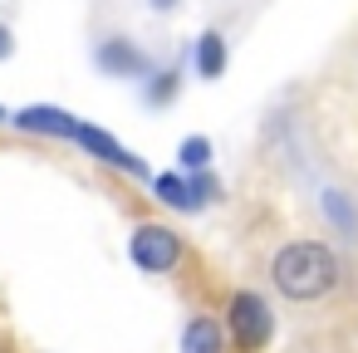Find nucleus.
Returning <instances> with one entry per match:
<instances>
[{"label":"nucleus","instance_id":"nucleus-1","mask_svg":"<svg viewBox=\"0 0 358 353\" xmlns=\"http://www.w3.org/2000/svg\"><path fill=\"white\" fill-rule=\"evenodd\" d=\"M270 284L289 304H319L343 284V260L329 240L299 236V240H285L270 255Z\"/></svg>","mask_w":358,"mask_h":353},{"label":"nucleus","instance_id":"nucleus-8","mask_svg":"<svg viewBox=\"0 0 358 353\" xmlns=\"http://www.w3.org/2000/svg\"><path fill=\"white\" fill-rule=\"evenodd\" d=\"M226 324L221 319H211V314H196V319H187V329H182V353H226Z\"/></svg>","mask_w":358,"mask_h":353},{"label":"nucleus","instance_id":"nucleus-5","mask_svg":"<svg viewBox=\"0 0 358 353\" xmlns=\"http://www.w3.org/2000/svg\"><path fill=\"white\" fill-rule=\"evenodd\" d=\"M216 177L211 172H201V177H182V172H162V177H152V196L162 201V206H172V211H201L206 201H216Z\"/></svg>","mask_w":358,"mask_h":353},{"label":"nucleus","instance_id":"nucleus-11","mask_svg":"<svg viewBox=\"0 0 358 353\" xmlns=\"http://www.w3.org/2000/svg\"><path fill=\"white\" fill-rule=\"evenodd\" d=\"M177 89H182V74H177V69H157V74H148L143 99H148V108H167V103L177 99Z\"/></svg>","mask_w":358,"mask_h":353},{"label":"nucleus","instance_id":"nucleus-2","mask_svg":"<svg viewBox=\"0 0 358 353\" xmlns=\"http://www.w3.org/2000/svg\"><path fill=\"white\" fill-rule=\"evenodd\" d=\"M226 338L241 353H260L275 338V309L260 289H236L226 299Z\"/></svg>","mask_w":358,"mask_h":353},{"label":"nucleus","instance_id":"nucleus-14","mask_svg":"<svg viewBox=\"0 0 358 353\" xmlns=\"http://www.w3.org/2000/svg\"><path fill=\"white\" fill-rule=\"evenodd\" d=\"M148 6H152L157 15H172V10H177V0H148Z\"/></svg>","mask_w":358,"mask_h":353},{"label":"nucleus","instance_id":"nucleus-7","mask_svg":"<svg viewBox=\"0 0 358 353\" xmlns=\"http://www.w3.org/2000/svg\"><path fill=\"white\" fill-rule=\"evenodd\" d=\"M10 128L35 133V138H59V143H74L79 118H74V113H64V108H55V103H30V108H20V113H10Z\"/></svg>","mask_w":358,"mask_h":353},{"label":"nucleus","instance_id":"nucleus-3","mask_svg":"<svg viewBox=\"0 0 358 353\" xmlns=\"http://www.w3.org/2000/svg\"><path fill=\"white\" fill-rule=\"evenodd\" d=\"M128 260H133L143 275H172V270L187 260V240H182L172 226H162V221H143V226H133V236H128Z\"/></svg>","mask_w":358,"mask_h":353},{"label":"nucleus","instance_id":"nucleus-10","mask_svg":"<svg viewBox=\"0 0 358 353\" xmlns=\"http://www.w3.org/2000/svg\"><path fill=\"white\" fill-rule=\"evenodd\" d=\"M211 157H216L211 138L192 133V138H182V147H177V172H182V177H201V172H211Z\"/></svg>","mask_w":358,"mask_h":353},{"label":"nucleus","instance_id":"nucleus-9","mask_svg":"<svg viewBox=\"0 0 358 353\" xmlns=\"http://www.w3.org/2000/svg\"><path fill=\"white\" fill-rule=\"evenodd\" d=\"M192 64H196L201 79H221L226 64H231V55H226V35H221V30H201V35H196V50H192Z\"/></svg>","mask_w":358,"mask_h":353},{"label":"nucleus","instance_id":"nucleus-12","mask_svg":"<svg viewBox=\"0 0 358 353\" xmlns=\"http://www.w3.org/2000/svg\"><path fill=\"white\" fill-rule=\"evenodd\" d=\"M319 206H324V216L334 221V226H343V231H353L358 221H353V201L343 196V192H324L319 196Z\"/></svg>","mask_w":358,"mask_h":353},{"label":"nucleus","instance_id":"nucleus-4","mask_svg":"<svg viewBox=\"0 0 358 353\" xmlns=\"http://www.w3.org/2000/svg\"><path fill=\"white\" fill-rule=\"evenodd\" d=\"M74 143L94 157V162H103V167H118V172H128V177H138V182H152V172H148V162L138 157V152H128L113 133H103V128H94V123H84L79 118V128H74Z\"/></svg>","mask_w":358,"mask_h":353},{"label":"nucleus","instance_id":"nucleus-15","mask_svg":"<svg viewBox=\"0 0 358 353\" xmlns=\"http://www.w3.org/2000/svg\"><path fill=\"white\" fill-rule=\"evenodd\" d=\"M6 123H10V108H0V128H6Z\"/></svg>","mask_w":358,"mask_h":353},{"label":"nucleus","instance_id":"nucleus-6","mask_svg":"<svg viewBox=\"0 0 358 353\" xmlns=\"http://www.w3.org/2000/svg\"><path fill=\"white\" fill-rule=\"evenodd\" d=\"M94 64H99L108 79H143V74H152L148 50H138L128 35H108V40H99V45H94Z\"/></svg>","mask_w":358,"mask_h":353},{"label":"nucleus","instance_id":"nucleus-13","mask_svg":"<svg viewBox=\"0 0 358 353\" xmlns=\"http://www.w3.org/2000/svg\"><path fill=\"white\" fill-rule=\"evenodd\" d=\"M10 55H15V30H10V25H0V64H6Z\"/></svg>","mask_w":358,"mask_h":353}]
</instances>
